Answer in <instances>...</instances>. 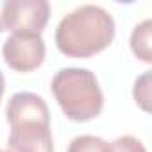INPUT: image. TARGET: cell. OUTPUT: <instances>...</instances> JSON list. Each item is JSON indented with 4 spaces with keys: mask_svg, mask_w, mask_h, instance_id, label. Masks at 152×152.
I'll list each match as a JSON object with an SVG mask.
<instances>
[{
    "mask_svg": "<svg viewBox=\"0 0 152 152\" xmlns=\"http://www.w3.org/2000/svg\"><path fill=\"white\" fill-rule=\"evenodd\" d=\"M115 38V20L100 6L84 4L70 11L57 25L56 45L68 57H91Z\"/></svg>",
    "mask_w": 152,
    "mask_h": 152,
    "instance_id": "1",
    "label": "cell"
},
{
    "mask_svg": "<svg viewBox=\"0 0 152 152\" xmlns=\"http://www.w3.org/2000/svg\"><path fill=\"white\" fill-rule=\"evenodd\" d=\"M52 93L66 118L88 122L100 115L104 95L95 73L88 68H61L52 79Z\"/></svg>",
    "mask_w": 152,
    "mask_h": 152,
    "instance_id": "2",
    "label": "cell"
},
{
    "mask_svg": "<svg viewBox=\"0 0 152 152\" xmlns=\"http://www.w3.org/2000/svg\"><path fill=\"white\" fill-rule=\"evenodd\" d=\"M50 16L47 0H6L4 23L13 34H41Z\"/></svg>",
    "mask_w": 152,
    "mask_h": 152,
    "instance_id": "3",
    "label": "cell"
},
{
    "mask_svg": "<svg viewBox=\"0 0 152 152\" xmlns=\"http://www.w3.org/2000/svg\"><path fill=\"white\" fill-rule=\"evenodd\" d=\"M2 54L6 63L16 72H32L45 59V41L38 34H11Z\"/></svg>",
    "mask_w": 152,
    "mask_h": 152,
    "instance_id": "4",
    "label": "cell"
},
{
    "mask_svg": "<svg viewBox=\"0 0 152 152\" xmlns=\"http://www.w3.org/2000/svg\"><path fill=\"white\" fill-rule=\"evenodd\" d=\"M7 148L9 152H54L50 124L45 122L11 124Z\"/></svg>",
    "mask_w": 152,
    "mask_h": 152,
    "instance_id": "5",
    "label": "cell"
},
{
    "mask_svg": "<svg viewBox=\"0 0 152 152\" xmlns=\"http://www.w3.org/2000/svg\"><path fill=\"white\" fill-rule=\"evenodd\" d=\"M6 115H7L9 124H16V122H45V124H50L48 106L45 104V100L39 95L29 93V91L15 93L9 99Z\"/></svg>",
    "mask_w": 152,
    "mask_h": 152,
    "instance_id": "6",
    "label": "cell"
},
{
    "mask_svg": "<svg viewBox=\"0 0 152 152\" xmlns=\"http://www.w3.org/2000/svg\"><path fill=\"white\" fill-rule=\"evenodd\" d=\"M150 27H152V22L145 20L140 25H136L131 34V48L145 63L152 61V52H150V31L152 29Z\"/></svg>",
    "mask_w": 152,
    "mask_h": 152,
    "instance_id": "7",
    "label": "cell"
},
{
    "mask_svg": "<svg viewBox=\"0 0 152 152\" xmlns=\"http://www.w3.org/2000/svg\"><path fill=\"white\" fill-rule=\"evenodd\" d=\"M107 148L109 143L104 141L102 138L93 134H83L72 140L68 152H107Z\"/></svg>",
    "mask_w": 152,
    "mask_h": 152,
    "instance_id": "8",
    "label": "cell"
},
{
    "mask_svg": "<svg viewBox=\"0 0 152 152\" xmlns=\"http://www.w3.org/2000/svg\"><path fill=\"white\" fill-rule=\"evenodd\" d=\"M134 99L145 111H150V106H148V100H150V72H145L136 81V84H134Z\"/></svg>",
    "mask_w": 152,
    "mask_h": 152,
    "instance_id": "9",
    "label": "cell"
},
{
    "mask_svg": "<svg viewBox=\"0 0 152 152\" xmlns=\"http://www.w3.org/2000/svg\"><path fill=\"white\" fill-rule=\"evenodd\" d=\"M107 152H147V148L134 136H120L113 143H109Z\"/></svg>",
    "mask_w": 152,
    "mask_h": 152,
    "instance_id": "10",
    "label": "cell"
},
{
    "mask_svg": "<svg viewBox=\"0 0 152 152\" xmlns=\"http://www.w3.org/2000/svg\"><path fill=\"white\" fill-rule=\"evenodd\" d=\"M4 4H6V0H0V32L6 31V23H4Z\"/></svg>",
    "mask_w": 152,
    "mask_h": 152,
    "instance_id": "11",
    "label": "cell"
},
{
    "mask_svg": "<svg viewBox=\"0 0 152 152\" xmlns=\"http://www.w3.org/2000/svg\"><path fill=\"white\" fill-rule=\"evenodd\" d=\"M4 88H6V83H4V73L0 72V100H2V95H4Z\"/></svg>",
    "mask_w": 152,
    "mask_h": 152,
    "instance_id": "12",
    "label": "cell"
},
{
    "mask_svg": "<svg viewBox=\"0 0 152 152\" xmlns=\"http://www.w3.org/2000/svg\"><path fill=\"white\" fill-rule=\"evenodd\" d=\"M0 152H6V150H2V148H0Z\"/></svg>",
    "mask_w": 152,
    "mask_h": 152,
    "instance_id": "13",
    "label": "cell"
}]
</instances>
